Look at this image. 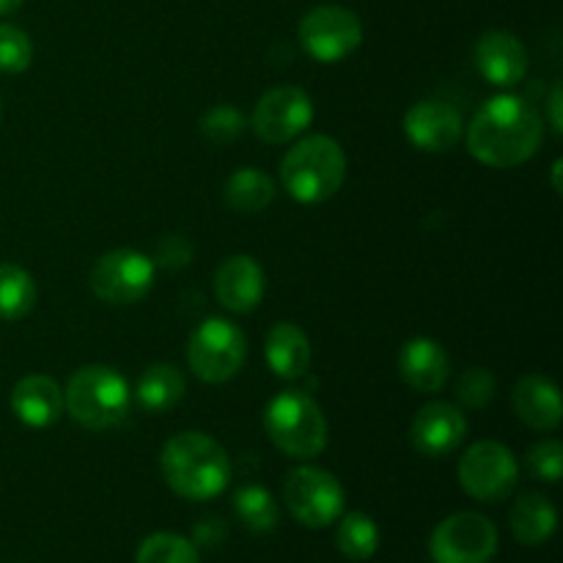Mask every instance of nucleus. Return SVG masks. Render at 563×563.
Listing matches in <instances>:
<instances>
[{
    "label": "nucleus",
    "mask_w": 563,
    "mask_h": 563,
    "mask_svg": "<svg viewBox=\"0 0 563 563\" xmlns=\"http://www.w3.org/2000/svg\"><path fill=\"white\" fill-rule=\"evenodd\" d=\"M526 465H528V473H531L533 478H539V482H548V484L561 482L563 445L559 440H542V443H537L526 454Z\"/></svg>",
    "instance_id": "nucleus-31"
},
{
    "label": "nucleus",
    "mask_w": 563,
    "mask_h": 563,
    "mask_svg": "<svg viewBox=\"0 0 563 563\" xmlns=\"http://www.w3.org/2000/svg\"><path fill=\"white\" fill-rule=\"evenodd\" d=\"M11 410L25 427L47 429L64 416V390L53 377L27 374L11 390Z\"/></svg>",
    "instance_id": "nucleus-18"
},
{
    "label": "nucleus",
    "mask_w": 563,
    "mask_h": 563,
    "mask_svg": "<svg viewBox=\"0 0 563 563\" xmlns=\"http://www.w3.org/2000/svg\"><path fill=\"white\" fill-rule=\"evenodd\" d=\"M159 471L165 484L185 500H212L231 482V460L223 445L203 432H179L163 445Z\"/></svg>",
    "instance_id": "nucleus-2"
},
{
    "label": "nucleus",
    "mask_w": 563,
    "mask_h": 563,
    "mask_svg": "<svg viewBox=\"0 0 563 563\" xmlns=\"http://www.w3.org/2000/svg\"><path fill=\"white\" fill-rule=\"evenodd\" d=\"M223 198L234 212L256 214L275 201V181L258 168H240L229 176Z\"/></svg>",
    "instance_id": "nucleus-23"
},
{
    "label": "nucleus",
    "mask_w": 563,
    "mask_h": 563,
    "mask_svg": "<svg viewBox=\"0 0 563 563\" xmlns=\"http://www.w3.org/2000/svg\"><path fill=\"white\" fill-rule=\"evenodd\" d=\"M399 374L418 394H438L451 377L449 352L434 339H412L399 352Z\"/></svg>",
    "instance_id": "nucleus-17"
},
{
    "label": "nucleus",
    "mask_w": 563,
    "mask_h": 563,
    "mask_svg": "<svg viewBox=\"0 0 563 563\" xmlns=\"http://www.w3.org/2000/svg\"><path fill=\"white\" fill-rule=\"evenodd\" d=\"M33 44L22 27L0 22V71L3 75H20L31 66Z\"/></svg>",
    "instance_id": "nucleus-29"
},
{
    "label": "nucleus",
    "mask_w": 563,
    "mask_h": 563,
    "mask_svg": "<svg viewBox=\"0 0 563 563\" xmlns=\"http://www.w3.org/2000/svg\"><path fill=\"white\" fill-rule=\"evenodd\" d=\"M313 121V102L302 88L278 86L264 93L251 115V130L264 143H289Z\"/></svg>",
    "instance_id": "nucleus-12"
},
{
    "label": "nucleus",
    "mask_w": 563,
    "mask_h": 563,
    "mask_svg": "<svg viewBox=\"0 0 563 563\" xmlns=\"http://www.w3.org/2000/svg\"><path fill=\"white\" fill-rule=\"evenodd\" d=\"M264 429L291 460H313L328 449V418L306 390H284L264 410Z\"/></svg>",
    "instance_id": "nucleus-5"
},
{
    "label": "nucleus",
    "mask_w": 563,
    "mask_h": 563,
    "mask_svg": "<svg viewBox=\"0 0 563 563\" xmlns=\"http://www.w3.org/2000/svg\"><path fill=\"white\" fill-rule=\"evenodd\" d=\"M234 511L236 520L247 528L251 533H269L278 526V504H275L273 493L262 484H245L234 493Z\"/></svg>",
    "instance_id": "nucleus-26"
},
{
    "label": "nucleus",
    "mask_w": 563,
    "mask_h": 563,
    "mask_svg": "<svg viewBox=\"0 0 563 563\" xmlns=\"http://www.w3.org/2000/svg\"><path fill=\"white\" fill-rule=\"evenodd\" d=\"M185 374L179 372L170 363H154L148 366L146 372L141 374L135 388V401L143 407L146 412H165L174 410L181 399H185Z\"/></svg>",
    "instance_id": "nucleus-22"
},
{
    "label": "nucleus",
    "mask_w": 563,
    "mask_h": 563,
    "mask_svg": "<svg viewBox=\"0 0 563 563\" xmlns=\"http://www.w3.org/2000/svg\"><path fill=\"white\" fill-rule=\"evenodd\" d=\"M135 563H201L198 548L179 533H152L143 539Z\"/></svg>",
    "instance_id": "nucleus-27"
},
{
    "label": "nucleus",
    "mask_w": 563,
    "mask_h": 563,
    "mask_svg": "<svg viewBox=\"0 0 563 563\" xmlns=\"http://www.w3.org/2000/svg\"><path fill=\"white\" fill-rule=\"evenodd\" d=\"M22 3H25V0H0V16H5V14H14V11L20 9Z\"/></svg>",
    "instance_id": "nucleus-35"
},
{
    "label": "nucleus",
    "mask_w": 563,
    "mask_h": 563,
    "mask_svg": "<svg viewBox=\"0 0 563 563\" xmlns=\"http://www.w3.org/2000/svg\"><path fill=\"white\" fill-rule=\"evenodd\" d=\"M476 69L489 86L511 88L526 77L528 53L526 44L509 31H487L473 49Z\"/></svg>",
    "instance_id": "nucleus-15"
},
{
    "label": "nucleus",
    "mask_w": 563,
    "mask_h": 563,
    "mask_svg": "<svg viewBox=\"0 0 563 563\" xmlns=\"http://www.w3.org/2000/svg\"><path fill=\"white\" fill-rule=\"evenodd\" d=\"M456 473H460L462 489L471 498L482 500V504H498L515 493L520 465L504 443L482 440L462 454Z\"/></svg>",
    "instance_id": "nucleus-8"
},
{
    "label": "nucleus",
    "mask_w": 563,
    "mask_h": 563,
    "mask_svg": "<svg viewBox=\"0 0 563 563\" xmlns=\"http://www.w3.org/2000/svg\"><path fill=\"white\" fill-rule=\"evenodd\" d=\"M465 124L454 104L440 99H421L405 115V135L416 148L443 154L460 143Z\"/></svg>",
    "instance_id": "nucleus-13"
},
{
    "label": "nucleus",
    "mask_w": 563,
    "mask_h": 563,
    "mask_svg": "<svg viewBox=\"0 0 563 563\" xmlns=\"http://www.w3.org/2000/svg\"><path fill=\"white\" fill-rule=\"evenodd\" d=\"M192 262V245L179 234L163 236L157 245V264L165 269H181Z\"/></svg>",
    "instance_id": "nucleus-32"
},
{
    "label": "nucleus",
    "mask_w": 563,
    "mask_h": 563,
    "mask_svg": "<svg viewBox=\"0 0 563 563\" xmlns=\"http://www.w3.org/2000/svg\"><path fill=\"white\" fill-rule=\"evenodd\" d=\"M511 405H515L517 418L528 423L537 432H553L561 427L563 405L561 390L553 379L542 377V374H528L515 385L511 394Z\"/></svg>",
    "instance_id": "nucleus-19"
},
{
    "label": "nucleus",
    "mask_w": 563,
    "mask_h": 563,
    "mask_svg": "<svg viewBox=\"0 0 563 563\" xmlns=\"http://www.w3.org/2000/svg\"><path fill=\"white\" fill-rule=\"evenodd\" d=\"M548 121L553 126L555 135H563V86L555 82L553 91L548 97Z\"/></svg>",
    "instance_id": "nucleus-34"
},
{
    "label": "nucleus",
    "mask_w": 563,
    "mask_h": 563,
    "mask_svg": "<svg viewBox=\"0 0 563 563\" xmlns=\"http://www.w3.org/2000/svg\"><path fill=\"white\" fill-rule=\"evenodd\" d=\"M561 168H563V163H561V159H555V163H553V187H555V192H561Z\"/></svg>",
    "instance_id": "nucleus-36"
},
{
    "label": "nucleus",
    "mask_w": 563,
    "mask_h": 563,
    "mask_svg": "<svg viewBox=\"0 0 563 563\" xmlns=\"http://www.w3.org/2000/svg\"><path fill=\"white\" fill-rule=\"evenodd\" d=\"M247 339L229 319H207L187 341V363L201 383L223 385L242 372Z\"/></svg>",
    "instance_id": "nucleus-6"
},
{
    "label": "nucleus",
    "mask_w": 563,
    "mask_h": 563,
    "mask_svg": "<svg viewBox=\"0 0 563 563\" xmlns=\"http://www.w3.org/2000/svg\"><path fill=\"white\" fill-rule=\"evenodd\" d=\"M509 526L517 542L526 544V548H539L555 533L559 515H555V506L550 504V498H544L542 493H522L517 504L511 506Z\"/></svg>",
    "instance_id": "nucleus-21"
},
{
    "label": "nucleus",
    "mask_w": 563,
    "mask_h": 563,
    "mask_svg": "<svg viewBox=\"0 0 563 563\" xmlns=\"http://www.w3.org/2000/svg\"><path fill=\"white\" fill-rule=\"evenodd\" d=\"M284 500L289 515L306 528H328L344 515L346 495L339 478L317 465H302L286 476Z\"/></svg>",
    "instance_id": "nucleus-7"
},
{
    "label": "nucleus",
    "mask_w": 563,
    "mask_h": 563,
    "mask_svg": "<svg viewBox=\"0 0 563 563\" xmlns=\"http://www.w3.org/2000/svg\"><path fill=\"white\" fill-rule=\"evenodd\" d=\"M544 126L526 99L498 93L487 99L467 126V152L489 168H517L539 152Z\"/></svg>",
    "instance_id": "nucleus-1"
},
{
    "label": "nucleus",
    "mask_w": 563,
    "mask_h": 563,
    "mask_svg": "<svg viewBox=\"0 0 563 563\" xmlns=\"http://www.w3.org/2000/svg\"><path fill=\"white\" fill-rule=\"evenodd\" d=\"M264 357L275 377L300 379L311 366V341L297 324L278 322L269 328L264 341Z\"/></svg>",
    "instance_id": "nucleus-20"
},
{
    "label": "nucleus",
    "mask_w": 563,
    "mask_h": 563,
    "mask_svg": "<svg viewBox=\"0 0 563 563\" xmlns=\"http://www.w3.org/2000/svg\"><path fill=\"white\" fill-rule=\"evenodd\" d=\"M214 295L231 313H251L264 297V269L253 256H229L214 273Z\"/></svg>",
    "instance_id": "nucleus-16"
},
{
    "label": "nucleus",
    "mask_w": 563,
    "mask_h": 563,
    "mask_svg": "<svg viewBox=\"0 0 563 563\" xmlns=\"http://www.w3.org/2000/svg\"><path fill=\"white\" fill-rule=\"evenodd\" d=\"M157 264L143 253L119 247L97 258L91 269V289L108 306H132L152 291Z\"/></svg>",
    "instance_id": "nucleus-11"
},
{
    "label": "nucleus",
    "mask_w": 563,
    "mask_h": 563,
    "mask_svg": "<svg viewBox=\"0 0 563 563\" xmlns=\"http://www.w3.org/2000/svg\"><path fill=\"white\" fill-rule=\"evenodd\" d=\"M495 553L498 528L476 511L445 517L429 539V555L434 563H489Z\"/></svg>",
    "instance_id": "nucleus-9"
},
{
    "label": "nucleus",
    "mask_w": 563,
    "mask_h": 563,
    "mask_svg": "<svg viewBox=\"0 0 563 563\" xmlns=\"http://www.w3.org/2000/svg\"><path fill=\"white\" fill-rule=\"evenodd\" d=\"M225 539V526L218 520V517H212V520H203L198 522L196 531H192V544H201V548H220Z\"/></svg>",
    "instance_id": "nucleus-33"
},
{
    "label": "nucleus",
    "mask_w": 563,
    "mask_h": 563,
    "mask_svg": "<svg viewBox=\"0 0 563 563\" xmlns=\"http://www.w3.org/2000/svg\"><path fill=\"white\" fill-rule=\"evenodd\" d=\"M302 49L319 64H339L363 42V25L355 11L344 5H317L297 27Z\"/></svg>",
    "instance_id": "nucleus-10"
},
{
    "label": "nucleus",
    "mask_w": 563,
    "mask_h": 563,
    "mask_svg": "<svg viewBox=\"0 0 563 563\" xmlns=\"http://www.w3.org/2000/svg\"><path fill=\"white\" fill-rule=\"evenodd\" d=\"M456 396L467 410H484L495 396V377L487 368H467L456 379Z\"/></svg>",
    "instance_id": "nucleus-30"
},
{
    "label": "nucleus",
    "mask_w": 563,
    "mask_h": 563,
    "mask_svg": "<svg viewBox=\"0 0 563 563\" xmlns=\"http://www.w3.org/2000/svg\"><path fill=\"white\" fill-rule=\"evenodd\" d=\"M339 531H335V548L344 559L350 561H368L377 555L379 550V528L363 511H350V515H341Z\"/></svg>",
    "instance_id": "nucleus-25"
},
{
    "label": "nucleus",
    "mask_w": 563,
    "mask_h": 563,
    "mask_svg": "<svg viewBox=\"0 0 563 563\" xmlns=\"http://www.w3.org/2000/svg\"><path fill=\"white\" fill-rule=\"evenodd\" d=\"M346 179V154L330 135L297 141L280 163V185L300 203H324Z\"/></svg>",
    "instance_id": "nucleus-3"
},
{
    "label": "nucleus",
    "mask_w": 563,
    "mask_h": 563,
    "mask_svg": "<svg viewBox=\"0 0 563 563\" xmlns=\"http://www.w3.org/2000/svg\"><path fill=\"white\" fill-rule=\"evenodd\" d=\"M467 438V418L462 416L460 407L449 405V401H432V405L421 407L418 416L412 418L410 440L416 445L418 454L432 456V460H443V456L454 454Z\"/></svg>",
    "instance_id": "nucleus-14"
},
{
    "label": "nucleus",
    "mask_w": 563,
    "mask_h": 563,
    "mask_svg": "<svg viewBox=\"0 0 563 563\" xmlns=\"http://www.w3.org/2000/svg\"><path fill=\"white\" fill-rule=\"evenodd\" d=\"M132 390L126 379L110 366H82L71 374L64 390V410L71 421L91 432H104L130 416Z\"/></svg>",
    "instance_id": "nucleus-4"
},
{
    "label": "nucleus",
    "mask_w": 563,
    "mask_h": 563,
    "mask_svg": "<svg viewBox=\"0 0 563 563\" xmlns=\"http://www.w3.org/2000/svg\"><path fill=\"white\" fill-rule=\"evenodd\" d=\"M38 289L31 273L16 264H0V322H20L36 308Z\"/></svg>",
    "instance_id": "nucleus-24"
},
{
    "label": "nucleus",
    "mask_w": 563,
    "mask_h": 563,
    "mask_svg": "<svg viewBox=\"0 0 563 563\" xmlns=\"http://www.w3.org/2000/svg\"><path fill=\"white\" fill-rule=\"evenodd\" d=\"M247 130V121L234 104H214L203 113L201 119V135L214 146H225V143L240 141L242 132Z\"/></svg>",
    "instance_id": "nucleus-28"
}]
</instances>
